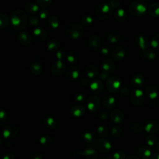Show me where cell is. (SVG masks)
<instances>
[{"mask_svg":"<svg viewBox=\"0 0 159 159\" xmlns=\"http://www.w3.org/2000/svg\"><path fill=\"white\" fill-rule=\"evenodd\" d=\"M102 70L108 74L112 73L115 70V64L110 58L105 59L102 63Z\"/></svg>","mask_w":159,"mask_h":159,"instance_id":"7c38bea8","label":"cell"},{"mask_svg":"<svg viewBox=\"0 0 159 159\" xmlns=\"http://www.w3.org/2000/svg\"><path fill=\"white\" fill-rule=\"evenodd\" d=\"M157 148H158V150H159V142H158V143H157Z\"/></svg>","mask_w":159,"mask_h":159,"instance_id":"ee69618b","label":"cell"},{"mask_svg":"<svg viewBox=\"0 0 159 159\" xmlns=\"http://www.w3.org/2000/svg\"><path fill=\"white\" fill-rule=\"evenodd\" d=\"M84 34L83 26L78 23H71L68 25L65 29L66 35L73 40L81 39Z\"/></svg>","mask_w":159,"mask_h":159,"instance_id":"7a4b0ae2","label":"cell"},{"mask_svg":"<svg viewBox=\"0 0 159 159\" xmlns=\"http://www.w3.org/2000/svg\"><path fill=\"white\" fill-rule=\"evenodd\" d=\"M125 56V50L121 46H117L114 48L112 52V57L116 61H120Z\"/></svg>","mask_w":159,"mask_h":159,"instance_id":"8fae6325","label":"cell"},{"mask_svg":"<svg viewBox=\"0 0 159 159\" xmlns=\"http://www.w3.org/2000/svg\"><path fill=\"white\" fill-rule=\"evenodd\" d=\"M114 102V99L112 96H106L104 99V104L105 106H111Z\"/></svg>","mask_w":159,"mask_h":159,"instance_id":"8d00e7d4","label":"cell"},{"mask_svg":"<svg viewBox=\"0 0 159 159\" xmlns=\"http://www.w3.org/2000/svg\"><path fill=\"white\" fill-rule=\"evenodd\" d=\"M109 75V74H108V73H107L104 72V71H102L99 73V78H100L101 80H106V79L108 78Z\"/></svg>","mask_w":159,"mask_h":159,"instance_id":"60d3db41","label":"cell"},{"mask_svg":"<svg viewBox=\"0 0 159 159\" xmlns=\"http://www.w3.org/2000/svg\"><path fill=\"white\" fill-rule=\"evenodd\" d=\"M109 52H110L109 49L106 47L100 48V53L102 56H104V57L107 56L109 54Z\"/></svg>","mask_w":159,"mask_h":159,"instance_id":"f35d334b","label":"cell"},{"mask_svg":"<svg viewBox=\"0 0 159 159\" xmlns=\"http://www.w3.org/2000/svg\"><path fill=\"white\" fill-rule=\"evenodd\" d=\"M136 42L139 47L143 51L147 49L148 46V41L147 38L142 34H139L136 37Z\"/></svg>","mask_w":159,"mask_h":159,"instance_id":"9a60e30c","label":"cell"},{"mask_svg":"<svg viewBox=\"0 0 159 159\" xmlns=\"http://www.w3.org/2000/svg\"><path fill=\"white\" fill-rule=\"evenodd\" d=\"M80 75V70L77 66H70L66 71V76L70 81L77 80Z\"/></svg>","mask_w":159,"mask_h":159,"instance_id":"ba28073f","label":"cell"},{"mask_svg":"<svg viewBox=\"0 0 159 159\" xmlns=\"http://www.w3.org/2000/svg\"><path fill=\"white\" fill-rule=\"evenodd\" d=\"M93 18L89 15H86L81 17V23L85 26H89L93 23Z\"/></svg>","mask_w":159,"mask_h":159,"instance_id":"f1b7e54d","label":"cell"},{"mask_svg":"<svg viewBox=\"0 0 159 159\" xmlns=\"http://www.w3.org/2000/svg\"><path fill=\"white\" fill-rule=\"evenodd\" d=\"M127 17V13L124 9L122 8H119L116 9L114 12V18L116 20L119 22H124Z\"/></svg>","mask_w":159,"mask_h":159,"instance_id":"d6986e66","label":"cell"},{"mask_svg":"<svg viewBox=\"0 0 159 159\" xmlns=\"http://www.w3.org/2000/svg\"><path fill=\"white\" fill-rule=\"evenodd\" d=\"M10 20L13 27L17 30H23L25 29L29 23L25 12L21 9H16L12 12Z\"/></svg>","mask_w":159,"mask_h":159,"instance_id":"6da1fadb","label":"cell"},{"mask_svg":"<svg viewBox=\"0 0 159 159\" xmlns=\"http://www.w3.org/2000/svg\"><path fill=\"white\" fill-rule=\"evenodd\" d=\"M89 86H90L91 91H92V93L94 94L100 93L103 89V84L102 82L99 79H97V78L93 79L91 81Z\"/></svg>","mask_w":159,"mask_h":159,"instance_id":"4fadbf2b","label":"cell"},{"mask_svg":"<svg viewBox=\"0 0 159 159\" xmlns=\"http://www.w3.org/2000/svg\"><path fill=\"white\" fill-rule=\"evenodd\" d=\"M29 69L30 72L35 75H39L43 71L42 65L37 61L32 62L30 65Z\"/></svg>","mask_w":159,"mask_h":159,"instance_id":"ac0fdd59","label":"cell"},{"mask_svg":"<svg viewBox=\"0 0 159 159\" xmlns=\"http://www.w3.org/2000/svg\"><path fill=\"white\" fill-rule=\"evenodd\" d=\"M120 38V33L117 30H113L110 32L107 35V40L111 43H117Z\"/></svg>","mask_w":159,"mask_h":159,"instance_id":"cb8c5ba5","label":"cell"},{"mask_svg":"<svg viewBox=\"0 0 159 159\" xmlns=\"http://www.w3.org/2000/svg\"><path fill=\"white\" fill-rule=\"evenodd\" d=\"M75 98L77 101H83L84 99V95L83 93H76L75 96Z\"/></svg>","mask_w":159,"mask_h":159,"instance_id":"ab89813d","label":"cell"},{"mask_svg":"<svg viewBox=\"0 0 159 159\" xmlns=\"http://www.w3.org/2000/svg\"><path fill=\"white\" fill-rule=\"evenodd\" d=\"M38 4L42 7H47L50 6L52 2V0H36Z\"/></svg>","mask_w":159,"mask_h":159,"instance_id":"e575fe53","label":"cell"},{"mask_svg":"<svg viewBox=\"0 0 159 159\" xmlns=\"http://www.w3.org/2000/svg\"><path fill=\"white\" fill-rule=\"evenodd\" d=\"M66 65L63 61L57 60L54 62L51 68V72L53 75L59 76L61 75L65 71Z\"/></svg>","mask_w":159,"mask_h":159,"instance_id":"8992f818","label":"cell"},{"mask_svg":"<svg viewBox=\"0 0 159 159\" xmlns=\"http://www.w3.org/2000/svg\"><path fill=\"white\" fill-rule=\"evenodd\" d=\"M17 39L20 43H21L23 45H28L32 41V37L30 34H29L27 32H20L18 34Z\"/></svg>","mask_w":159,"mask_h":159,"instance_id":"5bb4252c","label":"cell"},{"mask_svg":"<svg viewBox=\"0 0 159 159\" xmlns=\"http://www.w3.org/2000/svg\"><path fill=\"white\" fill-rule=\"evenodd\" d=\"M120 86V79L117 76L109 77L106 81V87L111 93L117 92Z\"/></svg>","mask_w":159,"mask_h":159,"instance_id":"5b68a950","label":"cell"},{"mask_svg":"<svg viewBox=\"0 0 159 159\" xmlns=\"http://www.w3.org/2000/svg\"><path fill=\"white\" fill-rule=\"evenodd\" d=\"M141 56L143 59L148 61H151L155 59L156 57V53L152 50L147 49L146 50L142 52Z\"/></svg>","mask_w":159,"mask_h":159,"instance_id":"d4e9b609","label":"cell"},{"mask_svg":"<svg viewBox=\"0 0 159 159\" xmlns=\"http://www.w3.org/2000/svg\"><path fill=\"white\" fill-rule=\"evenodd\" d=\"M152 159H159V153H155L152 156Z\"/></svg>","mask_w":159,"mask_h":159,"instance_id":"7bdbcfd3","label":"cell"},{"mask_svg":"<svg viewBox=\"0 0 159 159\" xmlns=\"http://www.w3.org/2000/svg\"><path fill=\"white\" fill-rule=\"evenodd\" d=\"M159 129V124L157 122H152L147 125L146 130L150 132H155Z\"/></svg>","mask_w":159,"mask_h":159,"instance_id":"4dcf8cb0","label":"cell"},{"mask_svg":"<svg viewBox=\"0 0 159 159\" xmlns=\"http://www.w3.org/2000/svg\"><path fill=\"white\" fill-rule=\"evenodd\" d=\"M48 25L52 29H57L60 25V19L55 16H51L48 19Z\"/></svg>","mask_w":159,"mask_h":159,"instance_id":"484cf974","label":"cell"},{"mask_svg":"<svg viewBox=\"0 0 159 159\" xmlns=\"http://www.w3.org/2000/svg\"><path fill=\"white\" fill-rule=\"evenodd\" d=\"M150 45L153 50H159V34H157L153 37L150 41Z\"/></svg>","mask_w":159,"mask_h":159,"instance_id":"f546056e","label":"cell"},{"mask_svg":"<svg viewBox=\"0 0 159 159\" xmlns=\"http://www.w3.org/2000/svg\"><path fill=\"white\" fill-rule=\"evenodd\" d=\"M148 12L149 14L153 17H159V3H151L148 7Z\"/></svg>","mask_w":159,"mask_h":159,"instance_id":"44dd1931","label":"cell"},{"mask_svg":"<svg viewBox=\"0 0 159 159\" xmlns=\"http://www.w3.org/2000/svg\"><path fill=\"white\" fill-rule=\"evenodd\" d=\"M110 5L112 7L113 9H119L120 8V6L122 4L121 0H110L109 2Z\"/></svg>","mask_w":159,"mask_h":159,"instance_id":"d590c367","label":"cell"},{"mask_svg":"<svg viewBox=\"0 0 159 159\" xmlns=\"http://www.w3.org/2000/svg\"><path fill=\"white\" fill-rule=\"evenodd\" d=\"M101 39L98 35H92L88 39V45L91 50L97 51L101 47Z\"/></svg>","mask_w":159,"mask_h":159,"instance_id":"52a82bcc","label":"cell"},{"mask_svg":"<svg viewBox=\"0 0 159 159\" xmlns=\"http://www.w3.org/2000/svg\"><path fill=\"white\" fill-rule=\"evenodd\" d=\"M9 17L4 13L0 14V28H6L9 23Z\"/></svg>","mask_w":159,"mask_h":159,"instance_id":"4316f807","label":"cell"},{"mask_svg":"<svg viewBox=\"0 0 159 159\" xmlns=\"http://www.w3.org/2000/svg\"><path fill=\"white\" fill-rule=\"evenodd\" d=\"M114 9L109 2H101L98 5L96 9V16L99 20L108 19L113 13Z\"/></svg>","mask_w":159,"mask_h":159,"instance_id":"277c9868","label":"cell"},{"mask_svg":"<svg viewBox=\"0 0 159 159\" xmlns=\"http://www.w3.org/2000/svg\"><path fill=\"white\" fill-rule=\"evenodd\" d=\"M66 60L70 63H75L78 60V54L73 51H70L67 53L66 54Z\"/></svg>","mask_w":159,"mask_h":159,"instance_id":"83f0119b","label":"cell"},{"mask_svg":"<svg viewBox=\"0 0 159 159\" xmlns=\"http://www.w3.org/2000/svg\"><path fill=\"white\" fill-rule=\"evenodd\" d=\"M39 16L40 17V19H48L49 16V11L47 8L45 7H42L41 9H40L39 11Z\"/></svg>","mask_w":159,"mask_h":159,"instance_id":"1f68e13d","label":"cell"},{"mask_svg":"<svg viewBox=\"0 0 159 159\" xmlns=\"http://www.w3.org/2000/svg\"><path fill=\"white\" fill-rule=\"evenodd\" d=\"M80 83L83 85H88V84H90L89 78L88 76H83L80 79Z\"/></svg>","mask_w":159,"mask_h":159,"instance_id":"74e56055","label":"cell"},{"mask_svg":"<svg viewBox=\"0 0 159 159\" xmlns=\"http://www.w3.org/2000/svg\"><path fill=\"white\" fill-rule=\"evenodd\" d=\"M120 93L122 95H127V94L129 93V89L126 87L122 88L120 91Z\"/></svg>","mask_w":159,"mask_h":159,"instance_id":"b9f144b4","label":"cell"},{"mask_svg":"<svg viewBox=\"0 0 159 159\" xmlns=\"http://www.w3.org/2000/svg\"><path fill=\"white\" fill-rule=\"evenodd\" d=\"M145 1H150V0H145Z\"/></svg>","mask_w":159,"mask_h":159,"instance_id":"f6af8a7d","label":"cell"},{"mask_svg":"<svg viewBox=\"0 0 159 159\" xmlns=\"http://www.w3.org/2000/svg\"><path fill=\"white\" fill-rule=\"evenodd\" d=\"M60 47V42L57 39H51L47 43V47L50 52H57Z\"/></svg>","mask_w":159,"mask_h":159,"instance_id":"7402d4cb","label":"cell"},{"mask_svg":"<svg viewBox=\"0 0 159 159\" xmlns=\"http://www.w3.org/2000/svg\"><path fill=\"white\" fill-rule=\"evenodd\" d=\"M145 93L147 96L151 99H155L158 96V89L153 86H148L145 89Z\"/></svg>","mask_w":159,"mask_h":159,"instance_id":"603a6c76","label":"cell"},{"mask_svg":"<svg viewBox=\"0 0 159 159\" xmlns=\"http://www.w3.org/2000/svg\"><path fill=\"white\" fill-rule=\"evenodd\" d=\"M40 19L37 16H31L29 18V23L32 27H37L39 25Z\"/></svg>","mask_w":159,"mask_h":159,"instance_id":"d6a6232c","label":"cell"},{"mask_svg":"<svg viewBox=\"0 0 159 159\" xmlns=\"http://www.w3.org/2000/svg\"><path fill=\"white\" fill-rule=\"evenodd\" d=\"M33 35L35 39L39 42L45 41L48 37L47 31L41 27H35L33 31Z\"/></svg>","mask_w":159,"mask_h":159,"instance_id":"30bf717a","label":"cell"},{"mask_svg":"<svg viewBox=\"0 0 159 159\" xmlns=\"http://www.w3.org/2000/svg\"><path fill=\"white\" fill-rule=\"evenodd\" d=\"M25 10L29 14H35L39 12L40 9L36 3L34 2H29L25 4Z\"/></svg>","mask_w":159,"mask_h":159,"instance_id":"ffe728a7","label":"cell"},{"mask_svg":"<svg viewBox=\"0 0 159 159\" xmlns=\"http://www.w3.org/2000/svg\"><path fill=\"white\" fill-rule=\"evenodd\" d=\"M130 99L132 102L136 105L141 104L144 99V95L140 89L137 88L132 91L130 95Z\"/></svg>","mask_w":159,"mask_h":159,"instance_id":"9c48e42d","label":"cell"},{"mask_svg":"<svg viewBox=\"0 0 159 159\" xmlns=\"http://www.w3.org/2000/svg\"><path fill=\"white\" fill-rule=\"evenodd\" d=\"M146 3L142 0H135L132 1L129 7V12L135 17H141L145 14L147 10Z\"/></svg>","mask_w":159,"mask_h":159,"instance_id":"3957f363","label":"cell"},{"mask_svg":"<svg viewBox=\"0 0 159 159\" xmlns=\"http://www.w3.org/2000/svg\"><path fill=\"white\" fill-rule=\"evenodd\" d=\"M55 55L57 58V60H61V61H62L65 58V57H66L65 50L60 48L56 52Z\"/></svg>","mask_w":159,"mask_h":159,"instance_id":"836d02e7","label":"cell"},{"mask_svg":"<svg viewBox=\"0 0 159 159\" xmlns=\"http://www.w3.org/2000/svg\"><path fill=\"white\" fill-rule=\"evenodd\" d=\"M144 81H145V79L143 76L139 73L135 74L132 76L131 80L132 84L137 88H139L141 86H142L143 84H144Z\"/></svg>","mask_w":159,"mask_h":159,"instance_id":"2e32d148","label":"cell"},{"mask_svg":"<svg viewBox=\"0 0 159 159\" xmlns=\"http://www.w3.org/2000/svg\"><path fill=\"white\" fill-rule=\"evenodd\" d=\"M99 72L98 66L94 64H89L86 68V75L89 78H95Z\"/></svg>","mask_w":159,"mask_h":159,"instance_id":"e0dca14e","label":"cell"}]
</instances>
